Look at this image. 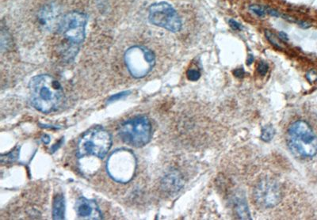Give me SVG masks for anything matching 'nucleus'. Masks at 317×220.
I'll return each mask as SVG.
<instances>
[{"label":"nucleus","instance_id":"nucleus-1","mask_svg":"<svg viewBox=\"0 0 317 220\" xmlns=\"http://www.w3.org/2000/svg\"><path fill=\"white\" fill-rule=\"evenodd\" d=\"M32 105L45 114L53 112L61 105L63 98L60 83L49 75L35 76L29 85Z\"/></svg>","mask_w":317,"mask_h":220},{"label":"nucleus","instance_id":"nucleus-2","mask_svg":"<svg viewBox=\"0 0 317 220\" xmlns=\"http://www.w3.org/2000/svg\"><path fill=\"white\" fill-rule=\"evenodd\" d=\"M287 144L292 153L302 158H312L317 154V136L308 123L297 121L287 132Z\"/></svg>","mask_w":317,"mask_h":220},{"label":"nucleus","instance_id":"nucleus-3","mask_svg":"<svg viewBox=\"0 0 317 220\" xmlns=\"http://www.w3.org/2000/svg\"><path fill=\"white\" fill-rule=\"evenodd\" d=\"M120 137L130 146H143L152 137V125L149 118L139 116L122 123L119 127Z\"/></svg>","mask_w":317,"mask_h":220},{"label":"nucleus","instance_id":"nucleus-4","mask_svg":"<svg viewBox=\"0 0 317 220\" xmlns=\"http://www.w3.org/2000/svg\"><path fill=\"white\" fill-rule=\"evenodd\" d=\"M112 145V138L109 132L101 128H93L83 135L78 144V155H92L96 157H105Z\"/></svg>","mask_w":317,"mask_h":220},{"label":"nucleus","instance_id":"nucleus-5","mask_svg":"<svg viewBox=\"0 0 317 220\" xmlns=\"http://www.w3.org/2000/svg\"><path fill=\"white\" fill-rule=\"evenodd\" d=\"M136 159L128 150H118L112 154L107 162L110 175L118 182L126 183L132 180L136 170Z\"/></svg>","mask_w":317,"mask_h":220},{"label":"nucleus","instance_id":"nucleus-6","mask_svg":"<svg viewBox=\"0 0 317 220\" xmlns=\"http://www.w3.org/2000/svg\"><path fill=\"white\" fill-rule=\"evenodd\" d=\"M125 62L128 70L134 78L147 76L154 67V53L144 46H133L126 51Z\"/></svg>","mask_w":317,"mask_h":220},{"label":"nucleus","instance_id":"nucleus-7","mask_svg":"<svg viewBox=\"0 0 317 220\" xmlns=\"http://www.w3.org/2000/svg\"><path fill=\"white\" fill-rule=\"evenodd\" d=\"M87 22V16L84 13H68L60 19L59 32L73 47H76L84 42Z\"/></svg>","mask_w":317,"mask_h":220},{"label":"nucleus","instance_id":"nucleus-8","mask_svg":"<svg viewBox=\"0 0 317 220\" xmlns=\"http://www.w3.org/2000/svg\"><path fill=\"white\" fill-rule=\"evenodd\" d=\"M149 22L153 25L174 33L181 29L182 21L177 11L167 3L152 4L149 8Z\"/></svg>","mask_w":317,"mask_h":220},{"label":"nucleus","instance_id":"nucleus-9","mask_svg":"<svg viewBox=\"0 0 317 220\" xmlns=\"http://www.w3.org/2000/svg\"><path fill=\"white\" fill-rule=\"evenodd\" d=\"M256 202L264 208H272L281 200V189L275 180L264 179L255 190Z\"/></svg>","mask_w":317,"mask_h":220},{"label":"nucleus","instance_id":"nucleus-10","mask_svg":"<svg viewBox=\"0 0 317 220\" xmlns=\"http://www.w3.org/2000/svg\"><path fill=\"white\" fill-rule=\"evenodd\" d=\"M76 211L78 216L91 219H99L101 213L94 201L81 197L76 201Z\"/></svg>","mask_w":317,"mask_h":220},{"label":"nucleus","instance_id":"nucleus-11","mask_svg":"<svg viewBox=\"0 0 317 220\" xmlns=\"http://www.w3.org/2000/svg\"><path fill=\"white\" fill-rule=\"evenodd\" d=\"M183 186V179L177 172L170 173L163 179V189L165 191L169 192V193H172L179 191Z\"/></svg>","mask_w":317,"mask_h":220},{"label":"nucleus","instance_id":"nucleus-12","mask_svg":"<svg viewBox=\"0 0 317 220\" xmlns=\"http://www.w3.org/2000/svg\"><path fill=\"white\" fill-rule=\"evenodd\" d=\"M65 214L64 197L58 194L55 197L53 204V217L54 219H63Z\"/></svg>","mask_w":317,"mask_h":220},{"label":"nucleus","instance_id":"nucleus-13","mask_svg":"<svg viewBox=\"0 0 317 220\" xmlns=\"http://www.w3.org/2000/svg\"><path fill=\"white\" fill-rule=\"evenodd\" d=\"M236 205V211L238 216L243 219H249L250 218V212L249 211V208L246 205L244 200L238 199L235 203Z\"/></svg>","mask_w":317,"mask_h":220},{"label":"nucleus","instance_id":"nucleus-14","mask_svg":"<svg viewBox=\"0 0 317 220\" xmlns=\"http://www.w3.org/2000/svg\"><path fill=\"white\" fill-rule=\"evenodd\" d=\"M275 134V131H274V128L271 125H266L264 126L262 129L261 138L265 142H269L271 140Z\"/></svg>","mask_w":317,"mask_h":220},{"label":"nucleus","instance_id":"nucleus-15","mask_svg":"<svg viewBox=\"0 0 317 220\" xmlns=\"http://www.w3.org/2000/svg\"><path fill=\"white\" fill-rule=\"evenodd\" d=\"M18 152L19 151L18 150H14L13 152H10L9 154H7V155H2L1 156V162L4 163V161H5L6 163H9V162H15L18 157Z\"/></svg>","mask_w":317,"mask_h":220},{"label":"nucleus","instance_id":"nucleus-16","mask_svg":"<svg viewBox=\"0 0 317 220\" xmlns=\"http://www.w3.org/2000/svg\"><path fill=\"white\" fill-rule=\"evenodd\" d=\"M187 78L190 81H197L201 77V73L195 69H190L187 71Z\"/></svg>","mask_w":317,"mask_h":220},{"label":"nucleus","instance_id":"nucleus-17","mask_svg":"<svg viewBox=\"0 0 317 220\" xmlns=\"http://www.w3.org/2000/svg\"><path fill=\"white\" fill-rule=\"evenodd\" d=\"M250 10L259 17H263L266 15V10L262 7H259V6H252Z\"/></svg>","mask_w":317,"mask_h":220},{"label":"nucleus","instance_id":"nucleus-18","mask_svg":"<svg viewBox=\"0 0 317 220\" xmlns=\"http://www.w3.org/2000/svg\"><path fill=\"white\" fill-rule=\"evenodd\" d=\"M258 71L261 76H265L268 70V65L264 62H260L258 65Z\"/></svg>","mask_w":317,"mask_h":220},{"label":"nucleus","instance_id":"nucleus-19","mask_svg":"<svg viewBox=\"0 0 317 220\" xmlns=\"http://www.w3.org/2000/svg\"><path fill=\"white\" fill-rule=\"evenodd\" d=\"M130 94V91H125V92L119 93V94H115V95L112 96L109 99V102H112V101H117V100H119L120 98H124L125 96L128 95V94Z\"/></svg>","mask_w":317,"mask_h":220},{"label":"nucleus","instance_id":"nucleus-20","mask_svg":"<svg viewBox=\"0 0 317 220\" xmlns=\"http://www.w3.org/2000/svg\"><path fill=\"white\" fill-rule=\"evenodd\" d=\"M307 79L311 83L315 82V80H317V71L314 70H310L309 72L307 75Z\"/></svg>","mask_w":317,"mask_h":220},{"label":"nucleus","instance_id":"nucleus-21","mask_svg":"<svg viewBox=\"0 0 317 220\" xmlns=\"http://www.w3.org/2000/svg\"><path fill=\"white\" fill-rule=\"evenodd\" d=\"M229 25H230L231 27L235 29V30H240V29H242V26H241L240 24L238 23L236 21L233 20V19L229 20Z\"/></svg>","mask_w":317,"mask_h":220},{"label":"nucleus","instance_id":"nucleus-22","mask_svg":"<svg viewBox=\"0 0 317 220\" xmlns=\"http://www.w3.org/2000/svg\"><path fill=\"white\" fill-rule=\"evenodd\" d=\"M234 75L238 78H242L244 76V71H243V69H237V70H235L234 71Z\"/></svg>","mask_w":317,"mask_h":220},{"label":"nucleus","instance_id":"nucleus-23","mask_svg":"<svg viewBox=\"0 0 317 220\" xmlns=\"http://www.w3.org/2000/svg\"><path fill=\"white\" fill-rule=\"evenodd\" d=\"M279 35H280V36H281V39H283V40H288V36H287V35L286 34V33H283V32H281Z\"/></svg>","mask_w":317,"mask_h":220},{"label":"nucleus","instance_id":"nucleus-24","mask_svg":"<svg viewBox=\"0 0 317 220\" xmlns=\"http://www.w3.org/2000/svg\"><path fill=\"white\" fill-rule=\"evenodd\" d=\"M249 59H250V60H249V64H251V63H252V61H253V57H252V56H250Z\"/></svg>","mask_w":317,"mask_h":220}]
</instances>
